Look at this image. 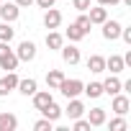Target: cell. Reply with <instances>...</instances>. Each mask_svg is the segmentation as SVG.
<instances>
[{"label": "cell", "instance_id": "277c9868", "mask_svg": "<svg viewBox=\"0 0 131 131\" xmlns=\"http://www.w3.org/2000/svg\"><path fill=\"white\" fill-rule=\"evenodd\" d=\"M16 57H18V62H31V59L36 57V44H34V41H21Z\"/></svg>", "mask_w": 131, "mask_h": 131}, {"label": "cell", "instance_id": "7a4b0ae2", "mask_svg": "<svg viewBox=\"0 0 131 131\" xmlns=\"http://www.w3.org/2000/svg\"><path fill=\"white\" fill-rule=\"evenodd\" d=\"M57 90H62L64 98H77V95L82 93V82H80V80H67V77H64Z\"/></svg>", "mask_w": 131, "mask_h": 131}, {"label": "cell", "instance_id": "4dcf8cb0", "mask_svg": "<svg viewBox=\"0 0 131 131\" xmlns=\"http://www.w3.org/2000/svg\"><path fill=\"white\" fill-rule=\"evenodd\" d=\"M121 36H123L126 44H131V28H121Z\"/></svg>", "mask_w": 131, "mask_h": 131}, {"label": "cell", "instance_id": "e0dca14e", "mask_svg": "<svg viewBox=\"0 0 131 131\" xmlns=\"http://www.w3.org/2000/svg\"><path fill=\"white\" fill-rule=\"evenodd\" d=\"M88 123H90V126H103V123H105V111H103V108L88 111Z\"/></svg>", "mask_w": 131, "mask_h": 131}, {"label": "cell", "instance_id": "9a60e30c", "mask_svg": "<svg viewBox=\"0 0 131 131\" xmlns=\"http://www.w3.org/2000/svg\"><path fill=\"white\" fill-rule=\"evenodd\" d=\"M62 80H64V72H62V70H49V72H46V85H49V90H57V88L62 85Z\"/></svg>", "mask_w": 131, "mask_h": 131}, {"label": "cell", "instance_id": "1f68e13d", "mask_svg": "<svg viewBox=\"0 0 131 131\" xmlns=\"http://www.w3.org/2000/svg\"><path fill=\"white\" fill-rule=\"evenodd\" d=\"M118 3H121V0H98V5H105V8L108 5H118Z\"/></svg>", "mask_w": 131, "mask_h": 131}, {"label": "cell", "instance_id": "d6a6232c", "mask_svg": "<svg viewBox=\"0 0 131 131\" xmlns=\"http://www.w3.org/2000/svg\"><path fill=\"white\" fill-rule=\"evenodd\" d=\"M13 3H16V5H18V8H28V5H31V3H34V0H13Z\"/></svg>", "mask_w": 131, "mask_h": 131}, {"label": "cell", "instance_id": "ffe728a7", "mask_svg": "<svg viewBox=\"0 0 131 131\" xmlns=\"http://www.w3.org/2000/svg\"><path fill=\"white\" fill-rule=\"evenodd\" d=\"M62 44H64V36L62 34H57V31H49L46 34V46L49 49H62Z\"/></svg>", "mask_w": 131, "mask_h": 131}, {"label": "cell", "instance_id": "3957f363", "mask_svg": "<svg viewBox=\"0 0 131 131\" xmlns=\"http://www.w3.org/2000/svg\"><path fill=\"white\" fill-rule=\"evenodd\" d=\"M100 26H103V39H105V41H116V39L121 36V23H118V21H108V18H105Z\"/></svg>", "mask_w": 131, "mask_h": 131}, {"label": "cell", "instance_id": "5bb4252c", "mask_svg": "<svg viewBox=\"0 0 131 131\" xmlns=\"http://www.w3.org/2000/svg\"><path fill=\"white\" fill-rule=\"evenodd\" d=\"M88 70H90V72H95V75L105 72V57H100V54H93V57L88 59Z\"/></svg>", "mask_w": 131, "mask_h": 131}, {"label": "cell", "instance_id": "d4e9b609", "mask_svg": "<svg viewBox=\"0 0 131 131\" xmlns=\"http://www.w3.org/2000/svg\"><path fill=\"white\" fill-rule=\"evenodd\" d=\"M51 126H54V121H49V118H41V121H36V123H34V128H36V131H51Z\"/></svg>", "mask_w": 131, "mask_h": 131}, {"label": "cell", "instance_id": "f1b7e54d", "mask_svg": "<svg viewBox=\"0 0 131 131\" xmlns=\"http://www.w3.org/2000/svg\"><path fill=\"white\" fill-rule=\"evenodd\" d=\"M72 5H75L80 13H85V10L90 8V0H72Z\"/></svg>", "mask_w": 131, "mask_h": 131}, {"label": "cell", "instance_id": "30bf717a", "mask_svg": "<svg viewBox=\"0 0 131 131\" xmlns=\"http://www.w3.org/2000/svg\"><path fill=\"white\" fill-rule=\"evenodd\" d=\"M88 10H90V13H88L90 23H98V26H100V23L108 18V8H105V5H95V8H88Z\"/></svg>", "mask_w": 131, "mask_h": 131}, {"label": "cell", "instance_id": "f546056e", "mask_svg": "<svg viewBox=\"0 0 131 131\" xmlns=\"http://www.w3.org/2000/svg\"><path fill=\"white\" fill-rule=\"evenodd\" d=\"M34 3H36L39 8H44V10H46V8H51V5H54V0H34Z\"/></svg>", "mask_w": 131, "mask_h": 131}, {"label": "cell", "instance_id": "8fae6325", "mask_svg": "<svg viewBox=\"0 0 131 131\" xmlns=\"http://www.w3.org/2000/svg\"><path fill=\"white\" fill-rule=\"evenodd\" d=\"M51 100H54V98H51V93H49V90H36V93H34V108H36V111L46 108Z\"/></svg>", "mask_w": 131, "mask_h": 131}, {"label": "cell", "instance_id": "ba28073f", "mask_svg": "<svg viewBox=\"0 0 131 131\" xmlns=\"http://www.w3.org/2000/svg\"><path fill=\"white\" fill-rule=\"evenodd\" d=\"M62 113H67V116L75 121V118H80V116L85 113V105H82V100H77V98H70V105L64 108Z\"/></svg>", "mask_w": 131, "mask_h": 131}, {"label": "cell", "instance_id": "9c48e42d", "mask_svg": "<svg viewBox=\"0 0 131 131\" xmlns=\"http://www.w3.org/2000/svg\"><path fill=\"white\" fill-rule=\"evenodd\" d=\"M128 105H131V103H128V98L116 93V95H113V105H111V111H113V113H118V116H126V113H128Z\"/></svg>", "mask_w": 131, "mask_h": 131}, {"label": "cell", "instance_id": "4316f807", "mask_svg": "<svg viewBox=\"0 0 131 131\" xmlns=\"http://www.w3.org/2000/svg\"><path fill=\"white\" fill-rule=\"evenodd\" d=\"M72 128H75V131H90L93 126H90L88 121H82V118H75V123H72Z\"/></svg>", "mask_w": 131, "mask_h": 131}, {"label": "cell", "instance_id": "cb8c5ba5", "mask_svg": "<svg viewBox=\"0 0 131 131\" xmlns=\"http://www.w3.org/2000/svg\"><path fill=\"white\" fill-rule=\"evenodd\" d=\"M13 28H10V23H0V41H8L10 44V39H13Z\"/></svg>", "mask_w": 131, "mask_h": 131}, {"label": "cell", "instance_id": "7402d4cb", "mask_svg": "<svg viewBox=\"0 0 131 131\" xmlns=\"http://www.w3.org/2000/svg\"><path fill=\"white\" fill-rule=\"evenodd\" d=\"M16 88H18L23 95H34V93H36V80H31V77H28V80H18Z\"/></svg>", "mask_w": 131, "mask_h": 131}, {"label": "cell", "instance_id": "7c38bea8", "mask_svg": "<svg viewBox=\"0 0 131 131\" xmlns=\"http://www.w3.org/2000/svg\"><path fill=\"white\" fill-rule=\"evenodd\" d=\"M123 57H118V54H111L108 59H105V70H111V75H118V72H123Z\"/></svg>", "mask_w": 131, "mask_h": 131}, {"label": "cell", "instance_id": "6da1fadb", "mask_svg": "<svg viewBox=\"0 0 131 131\" xmlns=\"http://www.w3.org/2000/svg\"><path fill=\"white\" fill-rule=\"evenodd\" d=\"M0 67L8 70V72H13V70L18 67V57H16V51L8 46V41H0Z\"/></svg>", "mask_w": 131, "mask_h": 131}, {"label": "cell", "instance_id": "52a82bcc", "mask_svg": "<svg viewBox=\"0 0 131 131\" xmlns=\"http://www.w3.org/2000/svg\"><path fill=\"white\" fill-rule=\"evenodd\" d=\"M59 23H62V13L51 5V8H46V13H44V26L46 28H59Z\"/></svg>", "mask_w": 131, "mask_h": 131}, {"label": "cell", "instance_id": "d6986e66", "mask_svg": "<svg viewBox=\"0 0 131 131\" xmlns=\"http://www.w3.org/2000/svg\"><path fill=\"white\" fill-rule=\"evenodd\" d=\"M41 113H44V118H49V121H59V118H62V108H59L54 100H51L46 108H41Z\"/></svg>", "mask_w": 131, "mask_h": 131}, {"label": "cell", "instance_id": "603a6c76", "mask_svg": "<svg viewBox=\"0 0 131 131\" xmlns=\"http://www.w3.org/2000/svg\"><path fill=\"white\" fill-rule=\"evenodd\" d=\"M67 39H70V41H80V39H85V34H82V28H80L77 23H72V26L67 28Z\"/></svg>", "mask_w": 131, "mask_h": 131}, {"label": "cell", "instance_id": "8992f818", "mask_svg": "<svg viewBox=\"0 0 131 131\" xmlns=\"http://www.w3.org/2000/svg\"><path fill=\"white\" fill-rule=\"evenodd\" d=\"M16 85H18V75H16V70H13V72H8L3 80H0V98H5L10 90H16Z\"/></svg>", "mask_w": 131, "mask_h": 131}, {"label": "cell", "instance_id": "4fadbf2b", "mask_svg": "<svg viewBox=\"0 0 131 131\" xmlns=\"http://www.w3.org/2000/svg\"><path fill=\"white\" fill-rule=\"evenodd\" d=\"M62 59H64V64H77V62H80V49L62 44Z\"/></svg>", "mask_w": 131, "mask_h": 131}, {"label": "cell", "instance_id": "5b68a950", "mask_svg": "<svg viewBox=\"0 0 131 131\" xmlns=\"http://www.w3.org/2000/svg\"><path fill=\"white\" fill-rule=\"evenodd\" d=\"M18 16H21V8H18L16 3H3V5H0V18H3L5 23L18 21Z\"/></svg>", "mask_w": 131, "mask_h": 131}, {"label": "cell", "instance_id": "484cf974", "mask_svg": "<svg viewBox=\"0 0 131 131\" xmlns=\"http://www.w3.org/2000/svg\"><path fill=\"white\" fill-rule=\"evenodd\" d=\"M75 23H77V26L82 28V34H90V26H93V23H90V18H88V16H80V18H77Z\"/></svg>", "mask_w": 131, "mask_h": 131}, {"label": "cell", "instance_id": "83f0119b", "mask_svg": "<svg viewBox=\"0 0 131 131\" xmlns=\"http://www.w3.org/2000/svg\"><path fill=\"white\" fill-rule=\"evenodd\" d=\"M123 128H126V121L123 118H113L111 121V131H123Z\"/></svg>", "mask_w": 131, "mask_h": 131}, {"label": "cell", "instance_id": "2e32d148", "mask_svg": "<svg viewBox=\"0 0 131 131\" xmlns=\"http://www.w3.org/2000/svg\"><path fill=\"white\" fill-rule=\"evenodd\" d=\"M18 118L13 113H0V131H16Z\"/></svg>", "mask_w": 131, "mask_h": 131}, {"label": "cell", "instance_id": "ac0fdd59", "mask_svg": "<svg viewBox=\"0 0 131 131\" xmlns=\"http://www.w3.org/2000/svg\"><path fill=\"white\" fill-rule=\"evenodd\" d=\"M103 93H108V95H116V93H121V80H118L116 75H111V77L103 82Z\"/></svg>", "mask_w": 131, "mask_h": 131}, {"label": "cell", "instance_id": "44dd1931", "mask_svg": "<svg viewBox=\"0 0 131 131\" xmlns=\"http://www.w3.org/2000/svg\"><path fill=\"white\" fill-rule=\"evenodd\" d=\"M82 93L88 98H100L103 95V82H90V85H82Z\"/></svg>", "mask_w": 131, "mask_h": 131}]
</instances>
